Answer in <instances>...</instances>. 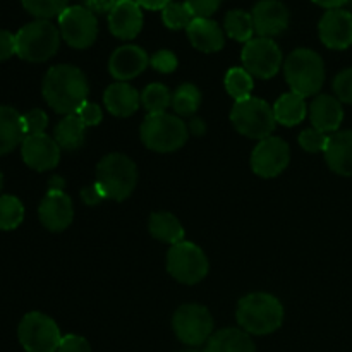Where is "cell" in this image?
I'll return each mask as SVG.
<instances>
[{"instance_id": "1", "label": "cell", "mask_w": 352, "mask_h": 352, "mask_svg": "<svg viewBox=\"0 0 352 352\" xmlns=\"http://www.w3.org/2000/svg\"><path fill=\"white\" fill-rule=\"evenodd\" d=\"M43 98L57 113L71 116L88 102V81L74 65H55L45 74Z\"/></svg>"}, {"instance_id": "2", "label": "cell", "mask_w": 352, "mask_h": 352, "mask_svg": "<svg viewBox=\"0 0 352 352\" xmlns=\"http://www.w3.org/2000/svg\"><path fill=\"white\" fill-rule=\"evenodd\" d=\"M236 318L244 332L268 336L280 329L284 323V306L272 294L253 292L239 301Z\"/></svg>"}, {"instance_id": "3", "label": "cell", "mask_w": 352, "mask_h": 352, "mask_svg": "<svg viewBox=\"0 0 352 352\" xmlns=\"http://www.w3.org/2000/svg\"><path fill=\"white\" fill-rule=\"evenodd\" d=\"M96 186L103 196L113 201H122L133 195L138 182L134 162L122 153H110L100 160L96 167Z\"/></svg>"}, {"instance_id": "4", "label": "cell", "mask_w": 352, "mask_h": 352, "mask_svg": "<svg viewBox=\"0 0 352 352\" xmlns=\"http://www.w3.org/2000/svg\"><path fill=\"white\" fill-rule=\"evenodd\" d=\"M284 72L291 91L298 93L302 98L316 95L325 81V65L322 57L309 48H298L289 54Z\"/></svg>"}, {"instance_id": "5", "label": "cell", "mask_w": 352, "mask_h": 352, "mask_svg": "<svg viewBox=\"0 0 352 352\" xmlns=\"http://www.w3.org/2000/svg\"><path fill=\"white\" fill-rule=\"evenodd\" d=\"M140 133L144 146L157 153H172L184 146L189 138L188 126L170 113L146 116Z\"/></svg>"}, {"instance_id": "6", "label": "cell", "mask_w": 352, "mask_h": 352, "mask_svg": "<svg viewBox=\"0 0 352 352\" xmlns=\"http://www.w3.org/2000/svg\"><path fill=\"white\" fill-rule=\"evenodd\" d=\"M60 45V31L50 21L38 19L16 33V54L28 62H45Z\"/></svg>"}, {"instance_id": "7", "label": "cell", "mask_w": 352, "mask_h": 352, "mask_svg": "<svg viewBox=\"0 0 352 352\" xmlns=\"http://www.w3.org/2000/svg\"><path fill=\"white\" fill-rule=\"evenodd\" d=\"M230 120L237 133L258 141L270 138L277 124L274 109L265 100L254 96L236 102L230 112Z\"/></svg>"}, {"instance_id": "8", "label": "cell", "mask_w": 352, "mask_h": 352, "mask_svg": "<svg viewBox=\"0 0 352 352\" xmlns=\"http://www.w3.org/2000/svg\"><path fill=\"white\" fill-rule=\"evenodd\" d=\"M17 337L26 352H57L62 340L57 323L38 311L28 313L21 320Z\"/></svg>"}, {"instance_id": "9", "label": "cell", "mask_w": 352, "mask_h": 352, "mask_svg": "<svg viewBox=\"0 0 352 352\" xmlns=\"http://www.w3.org/2000/svg\"><path fill=\"white\" fill-rule=\"evenodd\" d=\"M167 270L177 282L192 285L201 282L208 274V260L196 244L182 241L174 244L167 253Z\"/></svg>"}, {"instance_id": "10", "label": "cell", "mask_w": 352, "mask_h": 352, "mask_svg": "<svg viewBox=\"0 0 352 352\" xmlns=\"http://www.w3.org/2000/svg\"><path fill=\"white\" fill-rule=\"evenodd\" d=\"M172 329L186 346H201L213 336V318L201 305H184L174 313Z\"/></svg>"}, {"instance_id": "11", "label": "cell", "mask_w": 352, "mask_h": 352, "mask_svg": "<svg viewBox=\"0 0 352 352\" xmlns=\"http://www.w3.org/2000/svg\"><path fill=\"white\" fill-rule=\"evenodd\" d=\"M60 36L72 48H88L95 43L98 34V21L95 12L85 6L67 7L58 17Z\"/></svg>"}, {"instance_id": "12", "label": "cell", "mask_w": 352, "mask_h": 352, "mask_svg": "<svg viewBox=\"0 0 352 352\" xmlns=\"http://www.w3.org/2000/svg\"><path fill=\"white\" fill-rule=\"evenodd\" d=\"M244 69L260 79L274 78L282 67V52L272 38H253L243 48Z\"/></svg>"}, {"instance_id": "13", "label": "cell", "mask_w": 352, "mask_h": 352, "mask_svg": "<svg viewBox=\"0 0 352 352\" xmlns=\"http://www.w3.org/2000/svg\"><path fill=\"white\" fill-rule=\"evenodd\" d=\"M291 160L289 144L282 138L270 136L261 140L251 155V168L256 175L272 179L280 175Z\"/></svg>"}, {"instance_id": "14", "label": "cell", "mask_w": 352, "mask_h": 352, "mask_svg": "<svg viewBox=\"0 0 352 352\" xmlns=\"http://www.w3.org/2000/svg\"><path fill=\"white\" fill-rule=\"evenodd\" d=\"M320 40L332 50H346L352 45V14L344 9H330L318 24Z\"/></svg>"}, {"instance_id": "15", "label": "cell", "mask_w": 352, "mask_h": 352, "mask_svg": "<svg viewBox=\"0 0 352 352\" xmlns=\"http://www.w3.org/2000/svg\"><path fill=\"white\" fill-rule=\"evenodd\" d=\"M21 155L28 167L38 172H45L58 165L60 146L54 138L47 136V134H34V136H26V140L23 141Z\"/></svg>"}, {"instance_id": "16", "label": "cell", "mask_w": 352, "mask_h": 352, "mask_svg": "<svg viewBox=\"0 0 352 352\" xmlns=\"http://www.w3.org/2000/svg\"><path fill=\"white\" fill-rule=\"evenodd\" d=\"M254 33L261 38H274L289 26V10L280 0H260L251 10Z\"/></svg>"}, {"instance_id": "17", "label": "cell", "mask_w": 352, "mask_h": 352, "mask_svg": "<svg viewBox=\"0 0 352 352\" xmlns=\"http://www.w3.org/2000/svg\"><path fill=\"white\" fill-rule=\"evenodd\" d=\"M38 213H40L43 227L50 232H62L71 226L74 219L71 198L64 191H52V189H48V192L41 199Z\"/></svg>"}, {"instance_id": "18", "label": "cell", "mask_w": 352, "mask_h": 352, "mask_svg": "<svg viewBox=\"0 0 352 352\" xmlns=\"http://www.w3.org/2000/svg\"><path fill=\"white\" fill-rule=\"evenodd\" d=\"M109 28L113 36L120 40H133L143 28L141 6L134 0H119L109 12Z\"/></svg>"}, {"instance_id": "19", "label": "cell", "mask_w": 352, "mask_h": 352, "mask_svg": "<svg viewBox=\"0 0 352 352\" xmlns=\"http://www.w3.org/2000/svg\"><path fill=\"white\" fill-rule=\"evenodd\" d=\"M150 64V57L146 52L136 45H124L119 47L112 54L109 60L110 74L117 79V81H124L133 79L140 76L144 69Z\"/></svg>"}, {"instance_id": "20", "label": "cell", "mask_w": 352, "mask_h": 352, "mask_svg": "<svg viewBox=\"0 0 352 352\" xmlns=\"http://www.w3.org/2000/svg\"><path fill=\"white\" fill-rule=\"evenodd\" d=\"M186 33H188L192 47L199 52H205V54L222 50L223 45H226L223 31L210 17H195L192 23L188 26V30H186Z\"/></svg>"}, {"instance_id": "21", "label": "cell", "mask_w": 352, "mask_h": 352, "mask_svg": "<svg viewBox=\"0 0 352 352\" xmlns=\"http://www.w3.org/2000/svg\"><path fill=\"white\" fill-rule=\"evenodd\" d=\"M309 119L313 127L322 133H336L344 119V110L339 98L330 95H318L309 105Z\"/></svg>"}, {"instance_id": "22", "label": "cell", "mask_w": 352, "mask_h": 352, "mask_svg": "<svg viewBox=\"0 0 352 352\" xmlns=\"http://www.w3.org/2000/svg\"><path fill=\"white\" fill-rule=\"evenodd\" d=\"M325 160L336 174L352 175V131H339L329 138L325 148Z\"/></svg>"}, {"instance_id": "23", "label": "cell", "mask_w": 352, "mask_h": 352, "mask_svg": "<svg viewBox=\"0 0 352 352\" xmlns=\"http://www.w3.org/2000/svg\"><path fill=\"white\" fill-rule=\"evenodd\" d=\"M103 102L109 112L116 117H129L140 107V93L129 82L117 81L105 89Z\"/></svg>"}, {"instance_id": "24", "label": "cell", "mask_w": 352, "mask_h": 352, "mask_svg": "<svg viewBox=\"0 0 352 352\" xmlns=\"http://www.w3.org/2000/svg\"><path fill=\"white\" fill-rule=\"evenodd\" d=\"M24 140L23 116L12 107H0V157L16 150Z\"/></svg>"}, {"instance_id": "25", "label": "cell", "mask_w": 352, "mask_h": 352, "mask_svg": "<svg viewBox=\"0 0 352 352\" xmlns=\"http://www.w3.org/2000/svg\"><path fill=\"white\" fill-rule=\"evenodd\" d=\"M205 352H256V346L244 330L223 329L210 337Z\"/></svg>"}, {"instance_id": "26", "label": "cell", "mask_w": 352, "mask_h": 352, "mask_svg": "<svg viewBox=\"0 0 352 352\" xmlns=\"http://www.w3.org/2000/svg\"><path fill=\"white\" fill-rule=\"evenodd\" d=\"M308 107L305 98L294 91L284 93L274 105L275 120L282 126H298L306 117Z\"/></svg>"}, {"instance_id": "27", "label": "cell", "mask_w": 352, "mask_h": 352, "mask_svg": "<svg viewBox=\"0 0 352 352\" xmlns=\"http://www.w3.org/2000/svg\"><path fill=\"white\" fill-rule=\"evenodd\" d=\"M150 234L155 239L167 244H179L184 241V227L177 220V217L168 212H157L150 217Z\"/></svg>"}, {"instance_id": "28", "label": "cell", "mask_w": 352, "mask_h": 352, "mask_svg": "<svg viewBox=\"0 0 352 352\" xmlns=\"http://www.w3.org/2000/svg\"><path fill=\"white\" fill-rule=\"evenodd\" d=\"M86 134V124L79 119L78 113H71V116H65L60 122L55 127L54 140L57 141L58 146L62 150H78L79 146L85 141Z\"/></svg>"}, {"instance_id": "29", "label": "cell", "mask_w": 352, "mask_h": 352, "mask_svg": "<svg viewBox=\"0 0 352 352\" xmlns=\"http://www.w3.org/2000/svg\"><path fill=\"white\" fill-rule=\"evenodd\" d=\"M223 28H226V33L229 34L230 38H234L236 41H241V43H248L250 40H253V17H251V14L246 12V10H229L226 19H223Z\"/></svg>"}, {"instance_id": "30", "label": "cell", "mask_w": 352, "mask_h": 352, "mask_svg": "<svg viewBox=\"0 0 352 352\" xmlns=\"http://www.w3.org/2000/svg\"><path fill=\"white\" fill-rule=\"evenodd\" d=\"M141 102L146 109L148 116H157V113H165V110L172 105V93L168 91L167 86L160 82L146 86L141 93Z\"/></svg>"}, {"instance_id": "31", "label": "cell", "mask_w": 352, "mask_h": 352, "mask_svg": "<svg viewBox=\"0 0 352 352\" xmlns=\"http://www.w3.org/2000/svg\"><path fill=\"white\" fill-rule=\"evenodd\" d=\"M199 105H201V93L195 85L186 82V85L179 86L177 91L172 95V109L175 110L177 116H192L199 109Z\"/></svg>"}, {"instance_id": "32", "label": "cell", "mask_w": 352, "mask_h": 352, "mask_svg": "<svg viewBox=\"0 0 352 352\" xmlns=\"http://www.w3.org/2000/svg\"><path fill=\"white\" fill-rule=\"evenodd\" d=\"M226 89L236 102L246 100L253 91V76L243 67H232L226 74Z\"/></svg>"}, {"instance_id": "33", "label": "cell", "mask_w": 352, "mask_h": 352, "mask_svg": "<svg viewBox=\"0 0 352 352\" xmlns=\"http://www.w3.org/2000/svg\"><path fill=\"white\" fill-rule=\"evenodd\" d=\"M24 219V206L16 196H0V229L12 230L21 226Z\"/></svg>"}, {"instance_id": "34", "label": "cell", "mask_w": 352, "mask_h": 352, "mask_svg": "<svg viewBox=\"0 0 352 352\" xmlns=\"http://www.w3.org/2000/svg\"><path fill=\"white\" fill-rule=\"evenodd\" d=\"M162 19H164L165 26L170 28V30H188V26L195 19V14L191 12L186 2H174L172 0L162 9Z\"/></svg>"}, {"instance_id": "35", "label": "cell", "mask_w": 352, "mask_h": 352, "mask_svg": "<svg viewBox=\"0 0 352 352\" xmlns=\"http://www.w3.org/2000/svg\"><path fill=\"white\" fill-rule=\"evenodd\" d=\"M23 6L31 16L48 21L52 17H60L67 9V0H23Z\"/></svg>"}, {"instance_id": "36", "label": "cell", "mask_w": 352, "mask_h": 352, "mask_svg": "<svg viewBox=\"0 0 352 352\" xmlns=\"http://www.w3.org/2000/svg\"><path fill=\"white\" fill-rule=\"evenodd\" d=\"M329 134L311 127V129H305L299 134V144L308 153H318V151H325L327 144H329Z\"/></svg>"}, {"instance_id": "37", "label": "cell", "mask_w": 352, "mask_h": 352, "mask_svg": "<svg viewBox=\"0 0 352 352\" xmlns=\"http://www.w3.org/2000/svg\"><path fill=\"white\" fill-rule=\"evenodd\" d=\"M23 122H24V131H26V136L45 134V129H47V126H48V117L43 110L34 109V110H30L28 113H24Z\"/></svg>"}, {"instance_id": "38", "label": "cell", "mask_w": 352, "mask_h": 352, "mask_svg": "<svg viewBox=\"0 0 352 352\" xmlns=\"http://www.w3.org/2000/svg\"><path fill=\"white\" fill-rule=\"evenodd\" d=\"M333 91L339 102L352 105V67L337 74V78L333 79Z\"/></svg>"}, {"instance_id": "39", "label": "cell", "mask_w": 352, "mask_h": 352, "mask_svg": "<svg viewBox=\"0 0 352 352\" xmlns=\"http://www.w3.org/2000/svg\"><path fill=\"white\" fill-rule=\"evenodd\" d=\"M150 64L155 71L168 74V72H174L175 67H177V57H175L174 52L170 50H158L157 54L150 58Z\"/></svg>"}, {"instance_id": "40", "label": "cell", "mask_w": 352, "mask_h": 352, "mask_svg": "<svg viewBox=\"0 0 352 352\" xmlns=\"http://www.w3.org/2000/svg\"><path fill=\"white\" fill-rule=\"evenodd\" d=\"M195 17H210L219 10L222 0H184Z\"/></svg>"}, {"instance_id": "41", "label": "cell", "mask_w": 352, "mask_h": 352, "mask_svg": "<svg viewBox=\"0 0 352 352\" xmlns=\"http://www.w3.org/2000/svg\"><path fill=\"white\" fill-rule=\"evenodd\" d=\"M57 352H91V346L85 337L69 333V336L62 337Z\"/></svg>"}, {"instance_id": "42", "label": "cell", "mask_w": 352, "mask_h": 352, "mask_svg": "<svg viewBox=\"0 0 352 352\" xmlns=\"http://www.w3.org/2000/svg\"><path fill=\"white\" fill-rule=\"evenodd\" d=\"M78 116H79V119L86 124V127L98 126L103 119L102 109H100L96 103H91V102H86L85 105L78 110Z\"/></svg>"}, {"instance_id": "43", "label": "cell", "mask_w": 352, "mask_h": 352, "mask_svg": "<svg viewBox=\"0 0 352 352\" xmlns=\"http://www.w3.org/2000/svg\"><path fill=\"white\" fill-rule=\"evenodd\" d=\"M16 54V34L0 30V62L7 60Z\"/></svg>"}, {"instance_id": "44", "label": "cell", "mask_w": 352, "mask_h": 352, "mask_svg": "<svg viewBox=\"0 0 352 352\" xmlns=\"http://www.w3.org/2000/svg\"><path fill=\"white\" fill-rule=\"evenodd\" d=\"M81 199L88 206H95V205H98L100 201H103V199H107V198L103 196L102 189H100L98 186H96V182H95V184H91V186H88V188L82 189Z\"/></svg>"}, {"instance_id": "45", "label": "cell", "mask_w": 352, "mask_h": 352, "mask_svg": "<svg viewBox=\"0 0 352 352\" xmlns=\"http://www.w3.org/2000/svg\"><path fill=\"white\" fill-rule=\"evenodd\" d=\"M82 2H85V7H88L91 12L103 14L110 12V10L117 6L119 0H82Z\"/></svg>"}, {"instance_id": "46", "label": "cell", "mask_w": 352, "mask_h": 352, "mask_svg": "<svg viewBox=\"0 0 352 352\" xmlns=\"http://www.w3.org/2000/svg\"><path fill=\"white\" fill-rule=\"evenodd\" d=\"M134 2H138L141 7H144V9L162 10L167 3H170L172 0H134Z\"/></svg>"}, {"instance_id": "47", "label": "cell", "mask_w": 352, "mask_h": 352, "mask_svg": "<svg viewBox=\"0 0 352 352\" xmlns=\"http://www.w3.org/2000/svg\"><path fill=\"white\" fill-rule=\"evenodd\" d=\"M188 129L192 136H203V134L206 133V126L201 119H192L191 122H189Z\"/></svg>"}, {"instance_id": "48", "label": "cell", "mask_w": 352, "mask_h": 352, "mask_svg": "<svg viewBox=\"0 0 352 352\" xmlns=\"http://www.w3.org/2000/svg\"><path fill=\"white\" fill-rule=\"evenodd\" d=\"M313 2L330 10V9H340V7H342L346 2H349V0H313Z\"/></svg>"}, {"instance_id": "49", "label": "cell", "mask_w": 352, "mask_h": 352, "mask_svg": "<svg viewBox=\"0 0 352 352\" xmlns=\"http://www.w3.org/2000/svg\"><path fill=\"white\" fill-rule=\"evenodd\" d=\"M64 188L65 181L60 175H55V177H52L50 181H48V189H52V191H64Z\"/></svg>"}, {"instance_id": "50", "label": "cell", "mask_w": 352, "mask_h": 352, "mask_svg": "<svg viewBox=\"0 0 352 352\" xmlns=\"http://www.w3.org/2000/svg\"><path fill=\"white\" fill-rule=\"evenodd\" d=\"M2 186H3V175H2V170H0V191H2Z\"/></svg>"}, {"instance_id": "51", "label": "cell", "mask_w": 352, "mask_h": 352, "mask_svg": "<svg viewBox=\"0 0 352 352\" xmlns=\"http://www.w3.org/2000/svg\"><path fill=\"white\" fill-rule=\"evenodd\" d=\"M181 352H201V351H196V349H188V351H181Z\"/></svg>"}]
</instances>
